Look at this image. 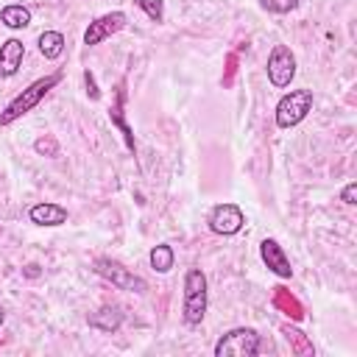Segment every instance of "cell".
I'll list each match as a JSON object with an SVG mask.
<instances>
[{"label":"cell","instance_id":"6da1fadb","mask_svg":"<svg viewBox=\"0 0 357 357\" xmlns=\"http://www.w3.org/2000/svg\"><path fill=\"white\" fill-rule=\"evenodd\" d=\"M61 81V73H50V75H45V78H39V81H33L28 89H22L14 100H8V106L0 112V126H11L14 120H20L22 114H28L33 106H39V100L56 86Z\"/></svg>","mask_w":357,"mask_h":357},{"label":"cell","instance_id":"7a4b0ae2","mask_svg":"<svg viewBox=\"0 0 357 357\" xmlns=\"http://www.w3.org/2000/svg\"><path fill=\"white\" fill-rule=\"evenodd\" d=\"M181 315L190 326L201 324L206 315V276L201 268H190L184 273V301H181Z\"/></svg>","mask_w":357,"mask_h":357},{"label":"cell","instance_id":"3957f363","mask_svg":"<svg viewBox=\"0 0 357 357\" xmlns=\"http://www.w3.org/2000/svg\"><path fill=\"white\" fill-rule=\"evenodd\" d=\"M310 112H312V92L310 89H293V92L282 95V100L276 103V126L279 128H293Z\"/></svg>","mask_w":357,"mask_h":357},{"label":"cell","instance_id":"277c9868","mask_svg":"<svg viewBox=\"0 0 357 357\" xmlns=\"http://www.w3.org/2000/svg\"><path fill=\"white\" fill-rule=\"evenodd\" d=\"M259 351V335L251 326H237L215 343L218 357H254Z\"/></svg>","mask_w":357,"mask_h":357},{"label":"cell","instance_id":"5b68a950","mask_svg":"<svg viewBox=\"0 0 357 357\" xmlns=\"http://www.w3.org/2000/svg\"><path fill=\"white\" fill-rule=\"evenodd\" d=\"M95 273L103 276L106 282H112V284L120 287V290H131V293H145V290H148L145 279H139L137 273H131L128 268H123L120 262H114V259H109V257H98V259H95Z\"/></svg>","mask_w":357,"mask_h":357},{"label":"cell","instance_id":"8992f818","mask_svg":"<svg viewBox=\"0 0 357 357\" xmlns=\"http://www.w3.org/2000/svg\"><path fill=\"white\" fill-rule=\"evenodd\" d=\"M296 75V56L287 45H273L271 56H268V81L276 86V89H284L290 86Z\"/></svg>","mask_w":357,"mask_h":357},{"label":"cell","instance_id":"52a82bcc","mask_svg":"<svg viewBox=\"0 0 357 357\" xmlns=\"http://www.w3.org/2000/svg\"><path fill=\"white\" fill-rule=\"evenodd\" d=\"M245 223V215L237 204H218L212 212H209V229L215 234H237Z\"/></svg>","mask_w":357,"mask_h":357},{"label":"cell","instance_id":"ba28073f","mask_svg":"<svg viewBox=\"0 0 357 357\" xmlns=\"http://www.w3.org/2000/svg\"><path fill=\"white\" fill-rule=\"evenodd\" d=\"M120 28H126V14L123 11H109L103 17H98L95 22H89V28L84 31V45H100L106 36L117 33Z\"/></svg>","mask_w":357,"mask_h":357},{"label":"cell","instance_id":"9c48e42d","mask_svg":"<svg viewBox=\"0 0 357 357\" xmlns=\"http://www.w3.org/2000/svg\"><path fill=\"white\" fill-rule=\"evenodd\" d=\"M259 254H262V262H265L276 276H282V279H290V276H293L290 259H287V254L282 251V245H279L276 240L265 237V240L259 243Z\"/></svg>","mask_w":357,"mask_h":357},{"label":"cell","instance_id":"30bf717a","mask_svg":"<svg viewBox=\"0 0 357 357\" xmlns=\"http://www.w3.org/2000/svg\"><path fill=\"white\" fill-rule=\"evenodd\" d=\"M109 120H112V126H117L120 128V134H123V139H126V148L134 153V131L128 128V123H126V84L120 81L117 84V92H114V103H112V109H109Z\"/></svg>","mask_w":357,"mask_h":357},{"label":"cell","instance_id":"8fae6325","mask_svg":"<svg viewBox=\"0 0 357 357\" xmlns=\"http://www.w3.org/2000/svg\"><path fill=\"white\" fill-rule=\"evenodd\" d=\"M22 59H25V45L20 39H6L0 45V75L3 78H11L20 67H22Z\"/></svg>","mask_w":357,"mask_h":357},{"label":"cell","instance_id":"7c38bea8","mask_svg":"<svg viewBox=\"0 0 357 357\" xmlns=\"http://www.w3.org/2000/svg\"><path fill=\"white\" fill-rule=\"evenodd\" d=\"M28 218L36 226H61V223H67V209L59 206V204H47L45 201V204H33L28 209Z\"/></svg>","mask_w":357,"mask_h":357},{"label":"cell","instance_id":"4fadbf2b","mask_svg":"<svg viewBox=\"0 0 357 357\" xmlns=\"http://www.w3.org/2000/svg\"><path fill=\"white\" fill-rule=\"evenodd\" d=\"M123 324V312L117 307H100L98 312L89 315V326L100 329V332H117Z\"/></svg>","mask_w":357,"mask_h":357},{"label":"cell","instance_id":"5bb4252c","mask_svg":"<svg viewBox=\"0 0 357 357\" xmlns=\"http://www.w3.org/2000/svg\"><path fill=\"white\" fill-rule=\"evenodd\" d=\"M0 22L6 25V28H28L31 25V11L25 8V6H17V3H11V6H6L3 11H0Z\"/></svg>","mask_w":357,"mask_h":357},{"label":"cell","instance_id":"9a60e30c","mask_svg":"<svg viewBox=\"0 0 357 357\" xmlns=\"http://www.w3.org/2000/svg\"><path fill=\"white\" fill-rule=\"evenodd\" d=\"M39 53L45 59H59L64 53V36L59 31H45L39 33Z\"/></svg>","mask_w":357,"mask_h":357},{"label":"cell","instance_id":"2e32d148","mask_svg":"<svg viewBox=\"0 0 357 357\" xmlns=\"http://www.w3.org/2000/svg\"><path fill=\"white\" fill-rule=\"evenodd\" d=\"M282 335H284V340L290 343V349H293L296 354H315L310 337H307L301 329H296V326H290V324H282Z\"/></svg>","mask_w":357,"mask_h":357},{"label":"cell","instance_id":"e0dca14e","mask_svg":"<svg viewBox=\"0 0 357 357\" xmlns=\"http://www.w3.org/2000/svg\"><path fill=\"white\" fill-rule=\"evenodd\" d=\"M148 259H151V268L156 271V273H167L170 268H173V259H176V254H173V248L170 245H153L151 248V254H148Z\"/></svg>","mask_w":357,"mask_h":357},{"label":"cell","instance_id":"ac0fdd59","mask_svg":"<svg viewBox=\"0 0 357 357\" xmlns=\"http://www.w3.org/2000/svg\"><path fill=\"white\" fill-rule=\"evenodd\" d=\"M273 301H276V307H282V310H284L290 318H296V321L304 315L301 304H298L293 296H287V290H276V298H273Z\"/></svg>","mask_w":357,"mask_h":357},{"label":"cell","instance_id":"d6986e66","mask_svg":"<svg viewBox=\"0 0 357 357\" xmlns=\"http://www.w3.org/2000/svg\"><path fill=\"white\" fill-rule=\"evenodd\" d=\"M134 3H137L153 22H162V20H165V3H162V0H134Z\"/></svg>","mask_w":357,"mask_h":357},{"label":"cell","instance_id":"ffe728a7","mask_svg":"<svg viewBox=\"0 0 357 357\" xmlns=\"http://www.w3.org/2000/svg\"><path fill=\"white\" fill-rule=\"evenodd\" d=\"M259 6L273 11V14H287V11H293L298 6V0H259Z\"/></svg>","mask_w":357,"mask_h":357},{"label":"cell","instance_id":"44dd1931","mask_svg":"<svg viewBox=\"0 0 357 357\" xmlns=\"http://www.w3.org/2000/svg\"><path fill=\"white\" fill-rule=\"evenodd\" d=\"M36 153H42V156H59V142L53 139V137H42V139H36Z\"/></svg>","mask_w":357,"mask_h":357},{"label":"cell","instance_id":"7402d4cb","mask_svg":"<svg viewBox=\"0 0 357 357\" xmlns=\"http://www.w3.org/2000/svg\"><path fill=\"white\" fill-rule=\"evenodd\" d=\"M234 73H237V56H234V53H229V59H226V75H223V86H231V84H234Z\"/></svg>","mask_w":357,"mask_h":357},{"label":"cell","instance_id":"603a6c76","mask_svg":"<svg viewBox=\"0 0 357 357\" xmlns=\"http://www.w3.org/2000/svg\"><path fill=\"white\" fill-rule=\"evenodd\" d=\"M84 84H86V95H89L92 100H98V98H100V89H98V84H95V75H92L89 70H84Z\"/></svg>","mask_w":357,"mask_h":357},{"label":"cell","instance_id":"cb8c5ba5","mask_svg":"<svg viewBox=\"0 0 357 357\" xmlns=\"http://www.w3.org/2000/svg\"><path fill=\"white\" fill-rule=\"evenodd\" d=\"M340 198H343V204H357V184H354V181L346 184L343 192H340Z\"/></svg>","mask_w":357,"mask_h":357},{"label":"cell","instance_id":"d4e9b609","mask_svg":"<svg viewBox=\"0 0 357 357\" xmlns=\"http://www.w3.org/2000/svg\"><path fill=\"white\" fill-rule=\"evenodd\" d=\"M25 273H28V276H39V268H36V265H28Z\"/></svg>","mask_w":357,"mask_h":357},{"label":"cell","instance_id":"484cf974","mask_svg":"<svg viewBox=\"0 0 357 357\" xmlns=\"http://www.w3.org/2000/svg\"><path fill=\"white\" fill-rule=\"evenodd\" d=\"M3 321H6V312H3V310H0V326H3Z\"/></svg>","mask_w":357,"mask_h":357}]
</instances>
